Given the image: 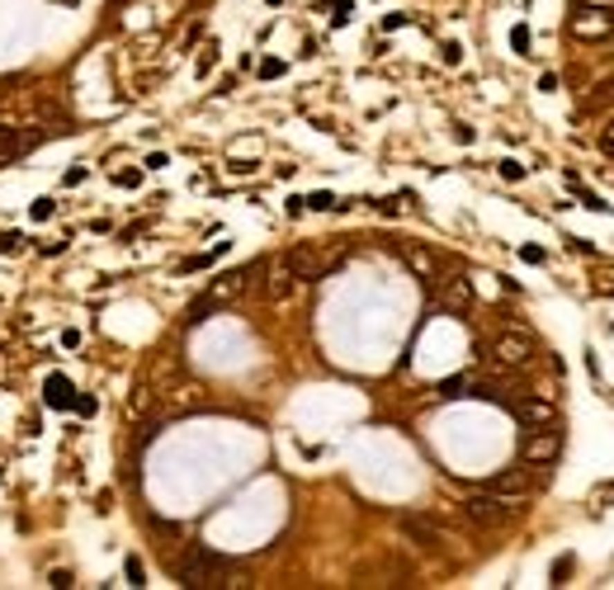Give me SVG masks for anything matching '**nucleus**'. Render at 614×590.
Wrapping results in <instances>:
<instances>
[{
  "mask_svg": "<svg viewBox=\"0 0 614 590\" xmlns=\"http://www.w3.org/2000/svg\"><path fill=\"white\" fill-rule=\"evenodd\" d=\"M600 151H605V156H614V123L600 133Z\"/></svg>",
  "mask_w": 614,
  "mask_h": 590,
  "instance_id": "30",
  "label": "nucleus"
},
{
  "mask_svg": "<svg viewBox=\"0 0 614 590\" xmlns=\"http://www.w3.org/2000/svg\"><path fill=\"white\" fill-rule=\"evenodd\" d=\"M520 260H525V265H543V250H539V246H520Z\"/></svg>",
  "mask_w": 614,
  "mask_h": 590,
  "instance_id": "29",
  "label": "nucleus"
},
{
  "mask_svg": "<svg viewBox=\"0 0 614 590\" xmlns=\"http://www.w3.org/2000/svg\"><path fill=\"white\" fill-rule=\"evenodd\" d=\"M284 260H289V269H294V279H303V284H317V279L331 274V265H326L321 255H312V250H289Z\"/></svg>",
  "mask_w": 614,
  "mask_h": 590,
  "instance_id": "10",
  "label": "nucleus"
},
{
  "mask_svg": "<svg viewBox=\"0 0 614 590\" xmlns=\"http://www.w3.org/2000/svg\"><path fill=\"white\" fill-rule=\"evenodd\" d=\"M463 519L468 524H478V529H501V524H510L515 515H520V506H510V501H501V496H491V491H478V496H468L463 501Z\"/></svg>",
  "mask_w": 614,
  "mask_h": 590,
  "instance_id": "1",
  "label": "nucleus"
},
{
  "mask_svg": "<svg viewBox=\"0 0 614 590\" xmlns=\"http://www.w3.org/2000/svg\"><path fill=\"white\" fill-rule=\"evenodd\" d=\"M482 491L501 496V501H510V506H525V496L534 491V482H530V472H525V468H510V472H496Z\"/></svg>",
  "mask_w": 614,
  "mask_h": 590,
  "instance_id": "6",
  "label": "nucleus"
},
{
  "mask_svg": "<svg viewBox=\"0 0 614 590\" xmlns=\"http://www.w3.org/2000/svg\"><path fill=\"white\" fill-rule=\"evenodd\" d=\"M213 66H217V43H208V48H204V57H199V76H208Z\"/></svg>",
  "mask_w": 614,
  "mask_h": 590,
  "instance_id": "23",
  "label": "nucleus"
},
{
  "mask_svg": "<svg viewBox=\"0 0 614 590\" xmlns=\"http://www.w3.org/2000/svg\"><path fill=\"white\" fill-rule=\"evenodd\" d=\"M48 581H53V586H62V590H66V586H71V571H66V566H62V571H53V576H48Z\"/></svg>",
  "mask_w": 614,
  "mask_h": 590,
  "instance_id": "31",
  "label": "nucleus"
},
{
  "mask_svg": "<svg viewBox=\"0 0 614 590\" xmlns=\"http://www.w3.org/2000/svg\"><path fill=\"white\" fill-rule=\"evenodd\" d=\"M510 411H515V421H525L530 430H539V425H553V421H558V411H553V402H543V397H525V402H510Z\"/></svg>",
  "mask_w": 614,
  "mask_h": 590,
  "instance_id": "8",
  "label": "nucleus"
},
{
  "mask_svg": "<svg viewBox=\"0 0 614 590\" xmlns=\"http://www.w3.org/2000/svg\"><path fill=\"white\" fill-rule=\"evenodd\" d=\"M57 213V199H33V222H48Z\"/></svg>",
  "mask_w": 614,
  "mask_h": 590,
  "instance_id": "22",
  "label": "nucleus"
},
{
  "mask_svg": "<svg viewBox=\"0 0 614 590\" xmlns=\"http://www.w3.org/2000/svg\"><path fill=\"white\" fill-rule=\"evenodd\" d=\"M114 185H123V189H137V185H142V170H118V175H114Z\"/></svg>",
  "mask_w": 614,
  "mask_h": 590,
  "instance_id": "25",
  "label": "nucleus"
},
{
  "mask_svg": "<svg viewBox=\"0 0 614 590\" xmlns=\"http://www.w3.org/2000/svg\"><path fill=\"white\" fill-rule=\"evenodd\" d=\"M440 57H444V66H458V62H463V48H458V43H444Z\"/></svg>",
  "mask_w": 614,
  "mask_h": 590,
  "instance_id": "27",
  "label": "nucleus"
},
{
  "mask_svg": "<svg viewBox=\"0 0 614 590\" xmlns=\"http://www.w3.org/2000/svg\"><path fill=\"white\" fill-rule=\"evenodd\" d=\"M558 454H562V434L553 425H539L520 439V463H530V468H543V463H553Z\"/></svg>",
  "mask_w": 614,
  "mask_h": 590,
  "instance_id": "4",
  "label": "nucleus"
},
{
  "mask_svg": "<svg viewBox=\"0 0 614 590\" xmlns=\"http://www.w3.org/2000/svg\"><path fill=\"white\" fill-rule=\"evenodd\" d=\"M123 576H128V586H147V571H142V557H128V562H123Z\"/></svg>",
  "mask_w": 614,
  "mask_h": 590,
  "instance_id": "20",
  "label": "nucleus"
},
{
  "mask_svg": "<svg viewBox=\"0 0 614 590\" xmlns=\"http://www.w3.org/2000/svg\"><path fill=\"white\" fill-rule=\"evenodd\" d=\"M38 142H43V133H24L15 123H0V165L24 161L28 151H38Z\"/></svg>",
  "mask_w": 614,
  "mask_h": 590,
  "instance_id": "7",
  "label": "nucleus"
},
{
  "mask_svg": "<svg viewBox=\"0 0 614 590\" xmlns=\"http://www.w3.org/2000/svg\"><path fill=\"white\" fill-rule=\"evenodd\" d=\"M468 382H473V378H444V382H440V397H468Z\"/></svg>",
  "mask_w": 614,
  "mask_h": 590,
  "instance_id": "18",
  "label": "nucleus"
},
{
  "mask_svg": "<svg viewBox=\"0 0 614 590\" xmlns=\"http://www.w3.org/2000/svg\"><path fill=\"white\" fill-rule=\"evenodd\" d=\"M567 576H572V557H558V562H553V586H562Z\"/></svg>",
  "mask_w": 614,
  "mask_h": 590,
  "instance_id": "28",
  "label": "nucleus"
},
{
  "mask_svg": "<svg viewBox=\"0 0 614 590\" xmlns=\"http://www.w3.org/2000/svg\"><path fill=\"white\" fill-rule=\"evenodd\" d=\"M530 43H534V33H530V28H525V24H515V28H510V48H515V53H520V57L530 53Z\"/></svg>",
  "mask_w": 614,
  "mask_h": 590,
  "instance_id": "19",
  "label": "nucleus"
},
{
  "mask_svg": "<svg viewBox=\"0 0 614 590\" xmlns=\"http://www.w3.org/2000/svg\"><path fill=\"white\" fill-rule=\"evenodd\" d=\"M95 397H90V392H76V402H71V411H80V416H95Z\"/></svg>",
  "mask_w": 614,
  "mask_h": 590,
  "instance_id": "24",
  "label": "nucleus"
},
{
  "mask_svg": "<svg viewBox=\"0 0 614 590\" xmlns=\"http://www.w3.org/2000/svg\"><path fill=\"white\" fill-rule=\"evenodd\" d=\"M294 269H289V260H284V255H279V260H265V297H274V302H279V297H289L294 293Z\"/></svg>",
  "mask_w": 614,
  "mask_h": 590,
  "instance_id": "9",
  "label": "nucleus"
},
{
  "mask_svg": "<svg viewBox=\"0 0 614 590\" xmlns=\"http://www.w3.org/2000/svg\"><path fill=\"white\" fill-rule=\"evenodd\" d=\"M255 71H260V81H279V76H284V62H279V57H265Z\"/></svg>",
  "mask_w": 614,
  "mask_h": 590,
  "instance_id": "21",
  "label": "nucleus"
},
{
  "mask_svg": "<svg viewBox=\"0 0 614 590\" xmlns=\"http://www.w3.org/2000/svg\"><path fill=\"white\" fill-rule=\"evenodd\" d=\"M222 571H227V557H217L208 548H189L185 557L175 562V576H180L185 586H208V581H217Z\"/></svg>",
  "mask_w": 614,
  "mask_h": 590,
  "instance_id": "2",
  "label": "nucleus"
},
{
  "mask_svg": "<svg viewBox=\"0 0 614 590\" xmlns=\"http://www.w3.org/2000/svg\"><path fill=\"white\" fill-rule=\"evenodd\" d=\"M401 534L411 538L416 548H440V543H444V538H440V529H435V524H426L421 515H401Z\"/></svg>",
  "mask_w": 614,
  "mask_h": 590,
  "instance_id": "11",
  "label": "nucleus"
},
{
  "mask_svg": "<svg viewBox=\"0 0 614 590\" xmlns=\"http://www.w3.org/2000/svg\"><path fill=\"white\" fill-rule=\"evenodd\" d=\"M401 260H406V269H416L421 279H435V255L426 246H401Z\"/></svg>",
  "mask_w": 614,
  "mask_h": 590,
  "instance_id": "14",
  "label": "nucleus"
},
{
  "mask_svg": "<svg viewBox=\"0 0 614 590\" xmlns=\"http://www.w3.org/2000/svg\"><path fill=\"white\" fill-rule=\"evenodd\" d=\"M24 250H28L24 232H0V255H24Z\"/></svg>",
  "mask_w": 614,
  "mask_h": 590,
  "instance_id": "15",
  "label": "nucleus"
},
{
  "mask_svg": "<svg viewBox=\"0 0 614 590\" xmlns=\"http://www.w3.org/2000/svg\"><path fill=\"white\" fill-rule=\"evenodd\" d=\"M440 302H444L449 312H468V307H473V284H468V279H449L444 293H440Z\"/></svg>",
  "mask_w": 614,
  "mask_h": 590,
  "instance_id": "13",
  "label": "nucleus"
},
{
  "mask_svg": "<svg viewBox=\"0 0 614 590\" xmlns=\"http://www.w3.org/2000/svg\"><path fill=\"white\" fill-rule=\"evenodd\" d=\"M501 180H510V185L525 180V165H520V161H501Z\"/></svg>",
  "mask_w": 614,
  "mask_h": 590,
  "instance_id": "26",
  "label": "nucleus"
},
{
  "mask_svg": "<svg viewBox=\"0 0 614 590\" xmlns=\"http://www.w3.org/2000/svg\"><path fill=\"white\" fill-rule=\"evenodd\" d=\"M213 307H217V297H199V302L189 307L185 326H199V322H208V317H213Z\"/></svg>",
  "mask_w": 614,
  "mask_h": 590,
  "instance_id": "16",
  "label": "nucleus"
},
{
  "mask_svg": "<svg viewBox=\"0 0 614 590\" xmlns=\"http://www.w3.org/2000/svg\"><path fill=\"white\" fill-rule=\"evenodd\" d=\"M43 402L53 406V411H71V402H76V387H71L62 374H53L48 382H43Z\"/></svg>",
  "mask_w": 614,
  "mask_h": 590,
  "instance_id": "12",
  "label": "nucleus"
},
{
  "mask_svg": "<svg viewBox=\"0 0 614 590\" xmlns=\"http://www.w3.org/2000/svg\"><path fill=\"white\" fill-rule=\"evenodd\" d=\"M577 5H600V10H614V0H577Z\"/></svg>",
  "mask_w": 614,
  "mask_h": 590,
  "instance_id": "32",
  "label": "nucleus"
},
{
  "mask_svg": "<svg viewBox=\"0 0 614 590\" xmlns=\"http://www.w3.org/2000/svg\"><path fill=\"white\" fill-rule=\"evenodd\" d=\"M303 203H307V208H317V213H336V208H345V203H341L336 194H326V189L312 194V199H303Z\"/></svg>",
  "mask_w": 614,
  "mask_h": 590,
  "instance_id": "17",
  "label": "nucleus"
},
{
  "mask_svg": "<svg viewBox=\"0 0 614 590\" xmlns=\"http://www.w3.org/2000/svg\"><path fill=\"white\" fill-rule=\"evenodd\" d=\"M530 359H534V340H530L525 331L496 335V345H491V364H496V369H525Z\"/></svg>",
  "mask_w": 614,
  "mask_h": 590,
  "instance_id": "5",
  "label": "nucleus"
},
{
  "mask_svg": "<svg viewBox=\"0 0 614 590\" xmlns=\"http://www.w3.org/2000/svg\"><path fill=\"white\" fill-rule=\"evenodd\" d=\"M567 28H572V38H581V43H600V38L614 33V15L600 10V5H577V15L567 19Z\"/></svg>",
  "mask_w": 614,
  "mask_h": 590,
  "instance_id": "3",
  "label": "nucleus"
}]
</instances>
